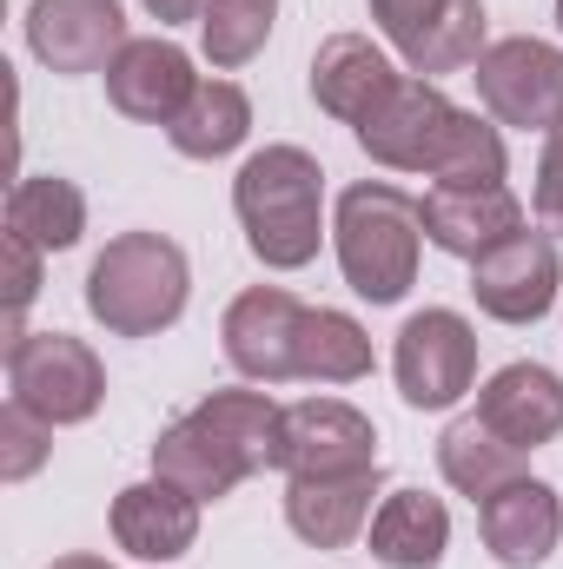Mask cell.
I'll use <instances>...</instances> for the list:
<instances>
[{
  "label": "cell",
  "instance_id": "18",
  "mask_svg": "<svg viewBox=\"0 0 563 569\" xmlns=\"http://www.w3.org/2000/svg\"><path fill=\"white\" fill-rule=\"evenodd\" d=\"M199 510L186 490H172L166 477H146L127 483L113 497V543L134 557V563H179L192 543H199Z\"/></svg>",
  "mask_w": 563,
  "mask_h": 569
},
{
  "label": "cell",
  "instance_id": "20",
  "mask_svg": "<svg viewBox=\"0 0 563 569\" xmlns=\"http://www.w3.org/2000/svg\"><path fill=\"white\" fill-rule=\"evenodd\" d=\"M378 470L365 477H285V523L312 550H345L372 530Z\"/></svg>",
  "mask_w": 563,
  "mask_h": 569
},
{
  "label": "cell",
  "instance_id": "19",
  "mask_svg": "<svg viewBox=\"0 0 563 569\" xmlns=\"http://www.w3.org/2000/svg\"><path fill=\"white\" fill-rule=\"evenodd\" d=\"M152 477H166V483L186 490L192 503H219V497H233V490L253 477V463L206 425V418L186 411V418H172V425L152 437Z\"/></svg>",
  "mask_w": 563,
  "mask_h": 569
},
{
  "label": "cell",
  "instance_id": "33",
  "mask_svg": "<svg viewBox=\"0 0 563 569\" xmlns=\"http://www.w3.org/2000/svg\"><path fill=\"white\" fill-rule=\"evenodd\" d=\"M47 569H113L107 557H53Z\"/></svg>",
  "mask_w": 563,
  "mask_h": 569
},
{
  "label": "cell",
  "instance_id": "21",
  "mask_svg": "<svg viewBox=\"0 0 563 569\" xmlns=\"http://www.w3.org/2000/svg\"><path fill=\"white\" fill-rule=\"evenodd\" d=\"M372 557L385 569H437L451 550V510L431 490H392L372 510Z\"/></svg>",
  "mask_w": 563,
  "mask_h": 569
},
{
  "label": "cell",
  "instance_id": "24",
  "mask_svg": "<svg viewBox=\"0 0 563 569\" xmlns=\"http://www.w3.org/2000/svg\"><path fill=\"white\" fill-rule=\"evenodd\" d=\"M166 140L179 159H226L253 140V100L233 80H199V93L186 100V113L166 127Z\"/></svg>",
  "mask_w": 563,
  "mask_h": 569
},
{
  "label": "cell",
  "instance_id": "23",
  "mask_svg": "<svg viewBox=\"0 0 563 569\" xmlns=\"http://www.w3.org/2000/svg\"><path fill=\"white\" fill-rule=\"evenodd\" d=\"M437 470H444V483H451L457 497L484 503V497H497L504 483L524 477V450H511L497 430L471 411V418L444 425V437H437Z\"/></svg>",
  "mask_w": 563,
  "mask_h": 569
},
{
  "label": "cell",
  "instance_id": "29",
  "mask_svg": "<svg viewBox=\"0 0 563 569\" xmlns=\"http://www.w3.org/2000/svg\"><path fill=\"white\" fill-rule=\"evenodd\" d=\"M47 457H53V425H40L33 411H20V405L7 398V405H0V477H7V483H27Z\"/></svg>",
  "mask_w": 563,
  "mask_h": 569
},
{
  "label": "cell",
  "instance_id": "1",
  "mask_svg": "<svg viewBox=\"0 0 563 569\" xmlns=\"http://www.w3.org/2000/svg\"><path fill=\"white\" fill-rule=\"evenodd\" d=\"M233 212L246 226V246L266 272H305L318 246L332 239L325 226V166L305 146H259L233 172Z\"/></svg>",
  "mask_w": 563,
  "mask_h": 569
},
{
  "label": "cell",
  "instance_id": "13",
  "mask_svg": "<svg viewBox=\"0 0 563 569\" xmlns=\"http://www.w3.org/2000/svg\"><path fill=\"white\" fill-rule=\"evenodd\" d=\"M192 93H199L192 53H186L179 40H166V33L127 40L120 60L107 67V100H113V113H127V120H140V127H172Z\"/></svg>",
  "mask_w": 563,
  "mask_h": 569
},
{
  "label": "cell",
  "instance_id": "34",
  "mask_svg": "<svg viewBox=\"0 0 563 569\" xmlns=\"http://www.w3.org/2000/svg\"><path fill=\"white\" fill-rule=\"evenodd\" d=\"M557 33H563V0H557Z\"/></svg>",
  "mask_w": 563,
  "mask_h": 569
},
{
  "label": "cell",
  "instance_id": "10",
  "mask_svg": "<svg viewBox=\"0 0 563 569\" xmlns=\"http://www.w3.org/2000/svg\"><path fill=\"white\" fill-rule=\"evenodd\" d=\"M305 311L285 284H253L226 305L219 318V345H226V365L253 385H292L298 378V331H305Z\"/></svg>",
  "mask_w": 563,
  "mask_h": 569
},
{
  "label": "cell",
  "instance_id": "4",
  "mask_svg": "<svg viewBox=\"0 0 563 569\" xmlns=\"http://www.w3.org/2000/svg\"><path fill=\"white\" fill-rule=\"evenodd\" d=\"M7 398L40 425H87L107 405V365L73 331H27L7 345Z\"/></svg>",
  "mask_w": 563,
  "mask_h": 569
},
{
  "label": "cell",
  "instance_id": "28",
  "mask_svg": "<svg viewBox=\"0 0 563 569\" xmlns=\"http://www.w3.org/2000/svg\"><path fill=\"white\" fill-rule=\"evenodd\" d=\"M511 172V152H504V127L484 120V113H464L451 120V133L437 146V166H431V186H504Z\"/></svg>",
  "mask_w": 563,
  "mask_h": 569
},
{
  "label": "cell",
  "instance_id": "22",
  "mask_svg": "<svg viewBox=\"0 0 563 569\" xmlns=\"http://www.w3.org/2000/svg\"><path fill=\"white\" fill-rule=\"evenodd\" d=\"M7 232L33 239L47 259L53 252H73L80 232H87V192L73 179H60V172H27L7 192Z\"/></svg>",
  "mask_w": 563,
  "mask_h": 569
},
{
  "label": "cell",
  "instance_id": "25",
  "mask_svg": "<svg viewBox=\"0 0 563 569\" xmlns=\"http://www.w3.org/2000/svg\"><path fill=\"white\" fill-rule=\"evenodd\" d=\"M372 331L352 318V311H332V305H312L305 311V331H298V378L305 385H358L372 378Z\"/></svg>",
  "mask_w": 563,
  "mask_h": 569
},
{
  "label": "cell",
  "instance_id": "16",
  "mask_svg": "<svg viewBox=\"0 0 563 569\" xmlns=\"http://www.w3.org/2000/svg\"><path fill=\"white\" fill-rule=\"evenodd\" d=\"M477 418L497 430L511 450L531 457V450H544V443L563 437V378L551 365L517 358V365H504V371H491L477 385Z\"/></svg>",
  "mask_w": 563,
  "mask_h": 569
},
{
  "label": "cell",
  "instance_id": "17",
  "mask_svg": "<svg viewBox=\"0 0 563 569\" xmlns=\"http://www.w3.org/2000/svg\"><path fill=\"white\" fill-rule=\"evenodd\" d=\"M398 87V67H392V53L378 47V40H365V33H332L318 53H312V100H318V113H332L338 127H365V113L385 100Z\"/></svg>",
  "mask_w": 563,
  "mask_h": 569
},
{
  "label": "cell",
  "instance_id": "32",
  "mask_svg": "<svg viewBox=\"0 0 563 569\" xmlns=\"http://www.w3.org/2000/svg\"><path fill=\"white\" fill-rule=\"evenodd\" d=\"M140 7L159 27H179V20H199V13H206V0H140Z\"/></svg>",
  "mask_w": 563,
  "mask_h": 569
},
{
  "label": "cell",
  "instance_id": "2",
  "mask_svg": "<svg viewBox=\"0 0 563 569\" xmlns=\"http://www.w3.org/2000/svg\"><path fill=\"white\" fill-rule=\"evenodd\" d=\"M332 252L345 284L365 305H398L418 284L424 259V206L392 179H358L332 206Z\"/></svg>",
  "mask_w": 563,
  "mask_h": 569
},
{
  "label": "cell",
  "instance_id": "15",
  "mask_svg": "<svg viewBox=\"0 0 563 569\" xmlns=\"http://www.w3.org/2000/svg\"><path fill=\"white\" fill-rule=\"evenodd\" d=\"M477 530H484V550L504 569H544L551 550L563 543V497L544 477H517L477 503Z\"/></svg>",
  "mask_w": 563,
  "mask_h": 569
},
{
  "label": "cell",
  "instance_id": "5",
  "mask_svg": "<svg viewBox=\"0 0 563 569\" xmlns=\"http://www.w3.org/2000/svg\"><path fill=\"white\" fill-rule=\"evenodd\" d=\"M477 100L497 127L517 133H557L563 127V47L537 40V33H511L491 40L471 67Z\"/></svg>",
  "mask_w": 563,
  "mask_h": 569
},
{
  "label": "cell",
  "instance_id": "12",
  "mask_svg": "<svg viewBox=\"0 0 563 569\" xmlns=\"http://www.w3.org/2000/svg\"><path fill=\"white\" fill-rule=\"evenodd\" d=\"M120 0H33L27 7V47L47 73H107L127 47Z\"/></svg>",
  "mask_w": 563,
  "mask_h": 569
},
{
  "label": "cell",
  "instance_id": "26",
  "mask_svg": "<svg viewBox=\"0 0 563 569\" xmlns=\"http://www.w3.org/2000/svg\"><path fill=\"white\" fill-rule=\"evenodd\" d=\"M192 418H206V425L219 430V437L253 463V477L273 470V457H279V425H285L279 398H266V391H206V398L192 405Z\"/></svg>",
  "mask_w": 563,
  "mask_h": 569
},
{
  "label": "cell",
  "instance_id": "6",
  "mask_svg": "<svg viewBox=\"0 0 563 569\" xmlns=\"http://www.w3.org/2000/svg\"><path fill=\"white\" fill-rule=\"evenodd\" d=\"M392 378H398V398L412 411H451L471 398L477 385V331L464 311L451 305H424L405 318L398 331V351H392Z\"/></svg>",
  "mask_w": 563,
  "mask_h": 569
},
{
  "label": "cell",
  "instance_id": "8",
  "mask_svg": "<svg viewBox=\"0 0 563 569\" xmlns=\"http://www.w3.org/2000/svg\"><path fill=\"white\" fill-rule=\"evenodd\" d=\"M273 470L279 477H365L378 470V425L345 398L285 405Z\"/></svg>",
  "mask_w": 563,
  "mask_h": 569
},
{
  "label": "cell",
  "instance_id": "14",
  "mask_svg": "<svg viewBox=\"0 0 563 569\" xmlns=\"http://www.w3.org/2000/svg\"><path fill=\"white\" fill-rule=\"evenodd\" d=\"M418 206H424V239L437 252L464 259V266L531 226V212L511 186H431Z\"/></svg>",
  "mask_w": 563,
  "mask_h": 569
},
{
  "label": "cell",
  "instance_id": "3",
  "mask_svg": "<svg viewBox=\"0 0 563 569\" xmlns=\"http://www.w3.org/2000/svg\"><path fill=\"white\" fill-rule=\"evenodd\" d=\"M192 298V266L166 232H120L87 266V311L107 338H159Z\"/></svg>",
  "mask_w": 563,
  "mask_h": 569
},
{
  "label": "cell",
  "instance_id": "30",
  "mask_svg": "<svg viewBox=\"0 0 563 569\" xmlns=\"http://www.w3.org/2000/svg\"><path fill=\"white\" fill-rule=\"evenodd\" d=\"M0 252H7V345H13V338H27L20 318H27V305L40 298V266H47V252H40L33 239H20V232H7Z\"/></svg>",
  "mask_w": 563,
  "mask_h": 569
},
{
  "label": "cell",
  "instance_id": "11",
  "mask_svg": "<svg viewBox=\"0 0 563 569\" xmlns=\"http://www.w3.org/2000/svg\"><path fill=\"white\" fill-rule=\"evenodd\" d=\"M451 120H457V107L444 100L437 80H424V73H398V87L365 113L358 146H365L385 172H424V179H431L437 146H444V133H451Z\"/></svg>",
  "mask_w": 563,
  "mask_h": 569
},
{
  "label": "cell",
  "instance_id": "9",
  "mask_svg": "<svg viewBox=\"0 0 563 569\" xmlns=\"http://www.w3.org/2000/svg\"><path fill=\"white\" fill-rule=\"evenodd\" d=\"M557 291H563V259H557L551 232L524 226L517 239H504L484 259H471V298L497 325H537V318H551Z\"/></svg>",
  "mask_w": 563,
  "mask_h": 569
},
{
  "label": "cell",
  "instance_id": "27",
  "mask_svg": "<svg viewBox=\"0 0 563 569\" xmlns=\"http://www.w3.org/2000/svg\"><path fill=\"white\" fill-rule=\"evenodd\" d=\"M273 27H279V0H206L199 53L213 60V73H239L246 60L266 53Z\"/></svg>",
  "mask_w": 563,
  "mask_h": 569
},
{
  "label": "cell",
  "instance_id": "7",
  "mask_svg": "<svg viewBox=\"0 0 563 569\" xmlns=\"http://www.w3.org/2000/svg\"><path fill=\"white\" fill-rule=\"evenodd\" d=\"M378 33L398 47L405 73L424 80H444V73H464L477 67V53L491 47V20H484V0H365Z\"/></svg>",
  "mask_w": 563,
  "mask_h": 569
},
{
  "label": "cell",
  "instance_id": "31",
  "mask_svg": "<svg viewBox=\"0 0 563 569\" xmlns=\"http://www.w3.org/2000/svg\"><path fill=\"white\" fill-rule=\"evenodd\" d=\"M531 212L544 232L563 239V127L544 133V152H537V186H531Z\"/></svg>",
  "mask_w": 563,
  "mask_h": 569
}]
</instances>
